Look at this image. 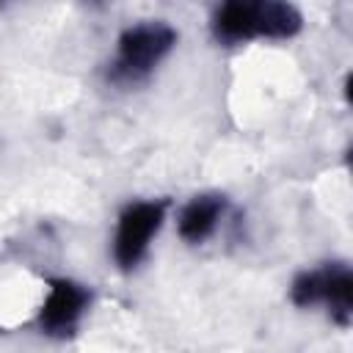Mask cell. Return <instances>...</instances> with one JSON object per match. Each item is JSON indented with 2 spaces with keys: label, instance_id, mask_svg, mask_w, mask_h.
Masks as SVG:
<instances>
[{
  "label": "cell",
  "instance_id": "6da1fadb",
  "mask_svg": "<svg viewBox=\"0 0 353 353\" xmlns=\"http://www.w3.org/2000/svg\"><path fill=\"white\" fill-rule=\"evenodd\" d=\"M176 33L163 22H146L135 25L121 33L119 39V55L113 63V80H138L152 66L163 61V55L174 47Z\"/></svg>",
  "mask_w": 353,
  "mask_h": 353
},
{
  "label": "cell",
  "instance_id": "7a4b0ae2",
  "mask_svg": "<svg viewBox=\"0 0 353 353\" xmlns=\"http://www.w3.org/2000/svg\"><path fill=\"white\" fill-rule=\"evenodd\" d=\"M163 215L165 201H135L121 212L113 240V256L121 268H135L143 259L152 237L163 223Z\"/></svg>",
  "mask_w": 353,
  "mask_h": 353
},
{
  "label": "cell",
  "instance_id": "3957f363",
  "mask_svg": "<svg viewBox=\"0 0 353 353\" xmlns=\"http://www.w3.org/2000/svg\"><path fill=\"white\" fill-rule=\"evenodd\" d=\"M85 303H88V292L80 284L66 281V279H55L50 284L44 309H41V325L47 331H66L77 323Z\"/></svg>",
  "mask_w": 353,
  "mask_h": 353
},
{
  "label": "cell",
  "instance_id": "277c9868",
  "mask_svg": "<svg viewBox=\"0 0 353 353\" xmlns=\"http://www.w3.org/2000/svg\"><path fill=\"white\" fill-rule=\"evenodd\" d=\"M262 0H223L215 17V33L223 41H243L259 36Z\"/></svg>",
  "mask_w": 353,
  "mask_h": 353
},
{
  "label": "cell",
  "instance_id": "5b68a950",
  "mask_svg": "<svg viewBox=\"0 0 353 353\" xmlns=\"http://www.w3.org/2000/svg\"><path fill=\"white\" fill-rule=\"evenodd\" d=\"M221 212H223V196H196L179 212V221H176L179 237L188 243H201L204 237L212 234Z\"/></svg>",
  "mask_w": 353,
  "mask_h": 353
},
{
  "label": "cell",
  "instance_id": "8992f818",
  "mask_svg": "<svg viewBox=\"0 0 353 353\" xmlns=\"http://www.w3.org/2000/svg\"><path fill=\"white\" fill-rule=\"evenodd\" d=\"M320 301L331 306L336 323L347 325L353 314V279L347 268H325L323 270V292Z\"/></svg>",
  "mask_w": 353,
  "mask_h": 353
},
{
  "label": "cell",
  "instance_id": "52a82bcc",
  "mask_svg": "<svg viewBox=\"0 0 353 353\" xmlns=\"http://www.w3.org/2000/svg\"><path fill=\"white\" fill-rule=\"evenodd\" d=\"M301 28V14L284 3V0H262V14H259V36L270 39H287L298 33Z\"/></svg>",
  "mask_w": 353,
  "mask_h": 353
}]
</instances>
